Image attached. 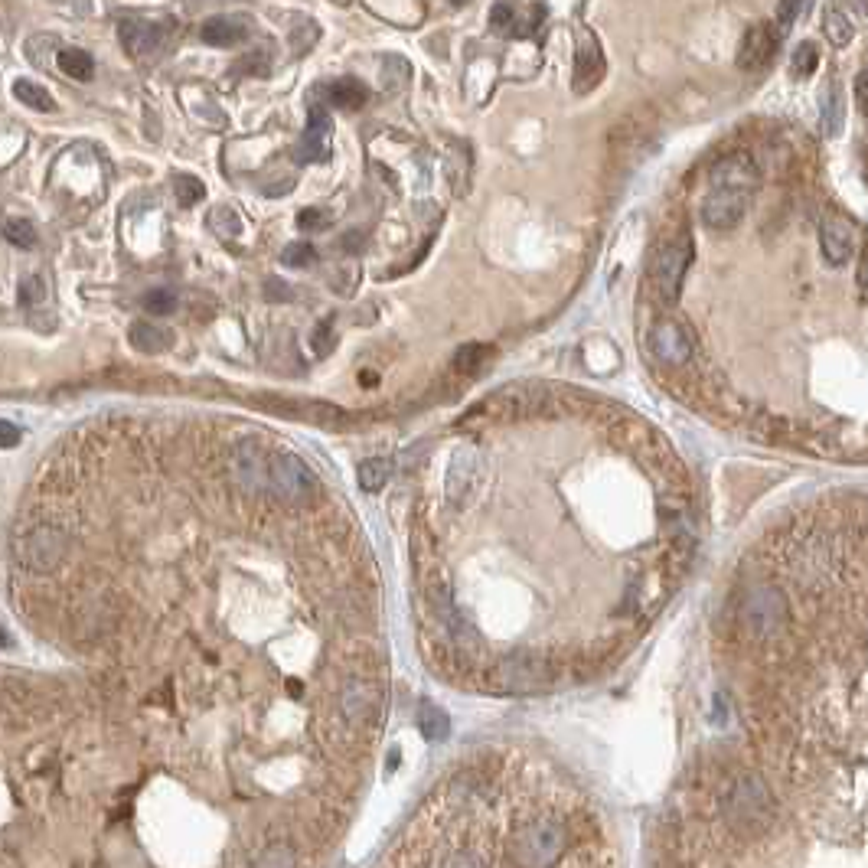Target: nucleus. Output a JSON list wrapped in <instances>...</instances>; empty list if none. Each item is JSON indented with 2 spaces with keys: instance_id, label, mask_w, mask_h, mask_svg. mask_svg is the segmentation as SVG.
Masks as SVG:
<instances>
[{
  "instance_id": "3",
  "label": "nucleus",
  "mask_w": 868,
  "mask_h": 868,
  "mask_svg": "<svg viewBox=\"0 0 868 868\" xmlns=\"http://www.w3.org/2000/svg\"><path fill=\"white\" fill-rule=\"evenodd\" d=\"M565 849V826L555 820H526L513 833L519 865H552Z\"/></svg>"
},
{
  "instance_id": "8",
  "label": "nucleus",
  "mask_w": 868,
  "mask_h": 868,
  "mask_svg": "<svg viewBox=\"0 0 868 868\" xmlns=\"http://www.w3.org/2000/svg\"><path fill=\"white\" fill-rule=\"evenodd\" d=\"M692 262V248L686 239L679 242H669L653 262V284H656V294L663 297L666 304H673L679 291H682V278H686V268Z\"/></svg>"
},
{
  "instance_id": "29",
  "label": "nucleus",
  "mask_w": 868,
  "mask_h": 868,
  "mask_svg": "<svg viewBox=\"0 0 868 868\" xmlns=\"http://www.w3.org/2000/svg\"><path fill=\"white\" fill-rule=\"evenodd\" d=\"M372 702H376V696H372L369 686H353V689H346L343 709H346V715H353V718H369L372 715Z\"/></svg>"
},
{
  "instance_id": "2",
  "label": "nucleus",
  "mask_w": 868,
  "mask_h": 868,
  "mask_svg": "<svg viewBox=\"0 0 868 868\" xmlns=\"http://www.w3.org/2000/svg\"><path fill=\"white\" fill-rule=\"evenodd\" d=\"M722 810H725V820L735 826L738 833L758 836L771 826L777 806H774V797H771V790H767L764 780L748 774V777L735 780V787L725 793Z\"/></svg>"
},
{
  "instance_id": "30",
  "label": "nucleus",
  "mask_w": 868,
  "mask_h": 868,
  "mask_svg": "<svg viewBox=\"0 0 868 868\" xmlns=\"http://www.w3.org/2000/svg\"><path fill=\"white\" fill-rule=\"evenodd\" d=\"M144 307L157 317L173 314V310H177V294H173L170 288H154V291L144 294Z\"/></svg>"
},
{
  "instance_id": "35",
  "label": "nucleus",
  "mask_w": 868,
  "mask_h": 868,
  "mask_svg": "<svg viewBox=\"0 0 868 868\" xmlns=\"http://www.w3.org/2000/svg\"><path fill=\"white\" fill-rule=\"evenodd\" d=\"M297 226H301L304 232L324 229V226H330V216L324 213V209H304V213L297 216Z\"/></svg>"
},
{
  "instance_id": "5",
  "label": "nucleus",
  "mask_w": 868,
  "mask_h": 868,
  "mask_svg": "<svg viewBox=\"0 0 868 868\" xmlns=\"http://www.w3.org/2000/svg\"><path fill=\"white\" fill-rule=\"evenodd\" d=\"M66 552H69V539L59 526H36L17 542V558L36 575L56 572Z\"/></svg>"
},
{
  "instance_id": "15",
  "label": "nucleus",
  "mask_w": 868,
  "mask_h": 868,
  "mask_svg": "<svg viewBox=\"0 0 868 868\" xmlns=\"http://www.w3.org/2000/svg\"><path fill=\"white\" fill-rule=\"evenodd\" d=\"M855 245V226L849 219H826L823 222V258L829 265H846Z\"/></svg>"
},
{
  "instance_id": "31",
  "label": "nucleus",
  "mask_w": 868,
  "mask_h": 868,
  "mask_svg": "<svg viewBox=\"0 0 868 868\" xmlns=\"http://www.w3.org/2000/svg\"><path fill=\"white\" fill-rule=\"evenodd\" d=\"M281 262L288 265V268H310L317 262V252H314V245H307V242H294V245H288L281 252Z\"/></svg>"
},
{
  "instance_id": "22",
  "label": "nucleus",
  "mask_w": 868,
  "mask_h": 868,
  "mask_svg": "<svg viewBox=\"0 0 868 868\" xmlns=\"http://www.w3.org/2000/svg\"><path fill=\"white\" fill-rule=\"evenodd\" d=\"M490 27L496 36H529L532 30L519 20V10L513 4H496L490 14Z\"/></svg>"
},
{
  "instance_id": "9",
  "label": "nucleus",
  "mask_w": 868,
  "mask_h": 868,
  "mask_svg": "<svg viewBox=\"0 0 868 868\" xmlns=\"http://www.w3.org/2000/svg\"><path fill=\"white\" fill-rule=\"evenodd\" d=\"M777 46H780V30L774 27V23H767V20L751 23V27L744 30V36H741L738 66L744 72H758L764 66H771Z\"/></svg>"
},
{
  "instance_id": "27",
  "label": "nucleus",
  "mask_w": 868,
  "mask_h": 868,
  "mask_svg": "<svg viewBox=\"0 0 868 868\" xmlns=\"http://www.w3.org/2000/svg\"><path fill=\"white\" fill-rule=\"evenodd\" d=\"M421 731H425L428 741H444L451 735V718L441 709H434V705H425L421 709Z\"/></svg>"
},
{
  "instance_id": "42",
  "label": "nucleus",
  "mask_w": 868,
  "mask_h": 868,
  "mask_svg": "<svg viewBox=\"0 0 868 868\" xmlns=\"http://www.w3.org/2000/svg\"><path fill=\"white\" fill-rule=\"evenodd\" d=\"M0 647H10V637H7L4 627H0Z\"/></svg>"
},
{
  "instance_id": "17",
  "label": "nucleus",
  "mask_w": 868,
  "mask_h": 868,
  "mask_svg": "<svg viewBox=\"0 0 868 868\" xmlns=\"http://www.w3.org/2000/svg\"><path fill=\"white\" fill-rule=\"evenodd\" d=\"M320 95L327 98L333 108H343V111H359L369 102V89L359 79H337V82H327L317 89Z\"/></svg>"
},
{
  "instance_id": "16",
  "label": "nucleus",
  "mask_w": 868,
  "mask_h": 868,
  "mask_svg": "<svg viewBox=\"0 0 868 868\" xmlns=\"http://www.w3.org/2000/svg\"><path fill=\"white\" fill-rule=\"evenodd\" d=\"M200 36H203V43H209V46H239L248 36V20L245 17H232V14L209 17L200 27Z\"/></svg>"
},
{
  "instance_id": "6",
  "label": "nucleus",
  "mask_w": 868,
  "mask_h": 868,
  "mask_svg": "<svg viewBox=\"0 0 868 868\" xmlns=\"http://www.w3.org/2000/svg\"><path fill=\"white\" fill-rule=\"evenodd\" d=\"M317 480L310 474V467L291 451H275L268 454V490H275L281 500L288 503H304L314 493Z\"/></svg>"
},
{
  "instance_id": "24",
  "label": "nucleus",
  "mask_w": 868,
  "mask_h": 868,
  "mask_svg": "<svg viewBox=\"0 0 868 868\" xmlns=\"http://www.w3.org/2000/svg\"><path fill=\"white\" fill-rule=\"evenodd\" d=\"M823 30H826V40L833 43V46H849L852 43V36H855V27H852V20L842 14L839 7H829L826 10V20H823Z\"/></svg>"
},
{
  "instance_id": "11",
  "label": "nucleus",
  "mask_w": 868,
  "mask_h": 868,
  "mask_svg": "<svg viewBox=\"0 0 868 868\" xmlns=\"http://www.w3.org/2000/svg\"><path fill=\"white\" fill-rule=\"evenodd\" d=\"M650 350L669 366H686L692 359V333L682 324H673V320H660L650 330Z\"/></svg>"
},
{
  "instance_id": "25",
  "label": "nucleus",
  "mask_w": 868,
  "mask_h": 868,
  "mask_svg": "<svg viewBox=\"0 0 868 868\" xmlns=\"http://www.w3.org/2000/svg\"><path fill=\"white\" fill-rule=\"evenodd\" d=\"M816 66H820V46L813 40H803L797 49H793V59H790V72L797 79H810Z\"/></svg>"
},
{
  "instance_id": "38",
  "label": "nucleus",
  "mask_w": 868,
  "mask_h": 868,
  "mask_svg": "<svg viewBox=\"0 0 868 868\" xmlns=\"http://www.w3.org/2000/svg\"><path fill=\"white\" fill-rule=\"evenodd\" d=\"M20 438H23V431L14 425V421H7V418H0V448H17L20 444Z\"/></svg>"
},
{
  "instance_id": "10",
  "label": "nucleus",
  "mask_w": 868,
  "mask_h": 868,
  "mask_svg": "<svg viewBox=\"0 0 868 868\" xmlns=\"http://www.w3.org/2000/svg\"><path fill=\"white\" fill-rule=\"evenodd\" d=\"M330 131L333 121L320 105H310L307 111V128L301 134V144H297V164H324L330 157Z\"/></svg>"
},
{
  "instance_id": "36",
  "label": "nucleus",
  "mask_w": 868,
  "mask_h": 868,
  "mask_svg": "<svg viewBox=\"0 0 868 868\" xmlns=\"http://www.w3.org/2000/svg\"><path fill=\"white\" fill-rule=\"evenodd\" d=\"M43 297H46V284H43L40 275H33V278L23 281V304H40Z\"/></svg>"
},
{
  "instance_id": "21",
  "label": "nucleus",
  "mask_w": 868,
  "mask_h": 868,
  "mask_svg": "<svg viewBox=\"0 0 868 868\" xmlns=\"http://www.w3.org/2000/svg\"><path fill=\"white\" fill-rule=\"evenodd\" d=\"M56 62H59V69L76 82H89L95 76V59H92V53H85V49H76V46L59 49Z\"/></svg>"
},
{
  "instance_id": "40",
  "label": "nucleus",
  "mask_w": 868,
  "mask_h": 868,
  "mask_svg": "<svg viewBox=\"0 0 868 868\" xmlns=\"http://www.w3.org/2000/svg\"><path fill=\"white\" fill-rule=\"evenodd\" d=\"M855 95H859V108L865 111V108H868V79H865V72H859V82H855Z\"/></svg>"
},
{
  "instance_id": "20",
  "label": "nucleus",
  "mask_w": 868,
  "mask_h": 868,
  "mask_svg": "<svg viewBox=\"0 0 868 868\" xmlns=\"http://www.w3.org/2000/svg\"><path fill=\"white\" fill-rule=\"evenodd\" d=\"M842 124H846V92H842V85L833 79L829 82V92H826V105H823L826 138H836V134L842 131Z\"/></svg>"
},
{
  "instance_id": "37",
  "label": "nucleus",
  "mask_w": 868,
  "mask_h": 868,
  "mask_svg": "<svg viewBox=\"0 0 868 868\" xmlns=\"http://www.w3.org/2000/svg\"><path fill=\"white\" fill-rule=\"evenodd\" d=\"M213 229L226 232V235H235V232H239V219H235L232 209L222 206V209H216V213H213Z\"/></svg>"
},
{
  "instance_id": "19",
  "label": "nucleus",
  "mask_w": 868,
  "mask_h": 868,
  "mask_svg": "<svg viewBox=\"0 0 868 868\" xmlns=\"http://www.w3.org/2000/svg\"><path fill=\"white\" fill-rule=\"evenodd\" d=\"M474 477H477V457H474V451H470V448L457 451L454 461H451V480H448L451 500L461 503L464 493L470 490V483H474Z\"/></svg>"
},
{
  "instance_id": "34",
  "label": "nucleus",
  "mask_w": 868,
  "mask_h": 868,
  "mask_svg": "<svg viewBox=\"0 0 868 868\" xmlns=\"http://www.w3.org/2000/svg\"><path fill=\"white\" fill-rule=\"evenodd\" d=\"M800 10H803V0H780V7H777V30L787 33V30L793 27V20L800 17Z\"/></svg>"
},
{
  "instance_id": "32",
  "label": "nucleus",
  "mask_w": 868,
  "mask_h": 868,
  "mask_svg": "<svg viewBox=\"0 0 868 868\" xmlns=\"http://www.w3.org/2000/svg\"><path fill=\"white\" fill-rule=\"evenodd\" d=\"M173 186H177V200H180L183 206L200 203L203 196H206V186H203L200 180H196V177H190V173H183V177L173 180Z\"/></svg>"
},
{
  "instance_id": "4",
  "label": "nucleus",
  "mask_w": 868,
  "mask_h": 868,
  "mask_svg": "<svg viewBox=\"0 0 868 868\" xmlns=\"http://www.w3.org/2000/svg\"><path fill=\"white\" fill-rule=\"evenodd\" d=\"M787 620V601L777 588H751L741 604V624L754 640L774 637Z\"/></svg>"
},
{
  "instance_id": "26",
  "label": "nucleus",
  "mask_w": 868,
  "mask_h": 868,
  "mask_svg": "<svg viewBox=\"0 0 868 868\" xmlns=\"http://www.w3.org/2000/svg\"><path fill=\"white\" fill-rule=\"evenodd\" d=\"M389 470H392V464L386 461V457H369V461H363L359 464V487L363 490H382V483L389 480Z\"/></svg>"
},
{
  "instance_id": "43",
  "label": "nucleus",
  "mask_w": 868,
  "mask_h": 868,
  "mask_svg": "<svg viewBox=\"0 0 868 868\" xmlns=\"http://www.w3.org/2000/svg\"><path fill=\"white\" fill-rule=\"evenodd\" d=\"M457 4H464V0H457Z\"/></svg>"
},
{
  "instance_id": "33",
  "label": "nucleus",
  "mask_w": 868,
  "mask_h": 868,
  "mask_svg": "<svg viewBox=\"0 0 868 868\" xmlns=\"http://www.w3.org/2000/svg\"><path fill=\"white\" fill-rule=\"evenodd\" d=\"M483 353H487V346H477V343L464 346V350L454 356V369H457V372H474L477 363L483 359Z\"/></svg>"
},
{
  "instance_id": "12",
  "label": "nucleus",
  "mask_w": 868,
  "mask_h": 868,
  "mask_svg": "<svg viewBox=\"0 0 868 868\" xmlns=\"http://www.w3.org/2000/svg\"><path fill=\"white\" fill-rule=\"evenodd\" d=\"M232 477L239 480L245 490H268V454L262 451L258 441H245L232 454Z\"/></svg>"
},
{
  "instance_id": "13",
  "label": "nucleus",
  "mask_w": 868,
  "mask_h": 868,
  "mask_svg": "<svg viewBox=\"0 0 868 868\" xmlns=\"http://www.w3.org/2000/svg\"><path fill=\"white\" fill-rule=\"evenodd\" d=\"M164 36H167V30L160 27V23H154V20L131 17V20H121V23H118V40H121V46L128 49L131 56H138V59L157 53L160 43H164Z\"/></svg>"
},
{
  "instance_id": "18",
  "label": "nucleus",
  "mask_w": 868,
  "mask_h": 868,
  "mask_svg": "<svg viewBox=\"0 0 868 868\" xmlns=\"http://www.w3.org/2000/svg\"><path fill=\"white\" fill-rule=\"evenodd\" d=\"M128 340H131L134 350H141V353H164V350H170V346H173V333L167 327H160V324L138 320V324H131Z\"/></svg>"
},
{
  "instance_id": "7",
  "label": "nucleus",
  "mask_w": 868,
  "mask_h": 868,
  "mask_svg": "<svg viewBox=\"0 0 868 868\" xmlns=\"http://www.w3.org/2000/svg\"><path fill=\"white\" fill-rule=\"evenodd\" d=\"M604 72H607V59H604L598 36H594V30L581 27L578 46H575V72H572L575 95H588V92L598 89V85L604 82Z\"/></svg>"
},
{
  "instance_id": "23",
  "label": "nucleus",
  "mask_w": 868,
  "mask_h": 868,
  "mask_svg": "<svg viewBox=\"0 0 868 868\" xmlns=\"http://www.w3.org/2000/svg\"><path fill=\"white\" fill-rule=\"evenodd\" d=\"M14 98L20 105H27V108H33V111H53L56 108V102H53V95H49L43 85H36V82H27V79H17L14 82Z\"/></svg>"
},
{
  "instance_id": "28",
  "label": "nucleus",
  "mask_w": 868,
  "mask_h": 868,
  "mask_svg": "<svg viewBox=\"0 0 868 868\" xmlns=\"http://www.w3.org/2000/svg\"><path fill=\"white\" fill-rule=\"evenodd\" d=\"M0 232H4V239L14 245V248H33V245H36V226H33L30 219H20V216L7 219Z\"/></svg>"
},
{
  "instance_id": "39",
  "label": "nucleus",
  "mask_w": 868,
  "mask_h": 868,
  "mask_svg": "<svg viewBox=\"0 0 868 868\" xmlns=\"http://www.w3.org/2000/svg\"><path fill=\"white\" fill-rule=\"evenodd\" d=\"M314 343H317V353H330V346H333V327H330V324L317 327Z\"/></svg>"
},
{
  "instance_id": "41",
  "label": "nucleus",
  "mask_w": 868,
  "mask_h": 868,
  "mask_svg": "<svg viewBox=\"0 0 868 868\" xmlns=\"http://www.w3.org/2000/svg\"><path fill=\"white\" fill-rule=\"evenodd\" d=\"M859 288H862V294H865V258H862V265H859Z\"/></svg>"
},
{
  "instance_id": "14",
  "label": "nucleus",
  "mask_w": 868,
  "mask_h": 868,
  "mask_svg": "<svg viewBox=\"0 0 868 868\" xmlns=\"http://www.w3.org/2000/svg\"><path fill=\"white\" fill-rule=\"evenodd\" d=\"M500 676H503V686L513 689V692H532V689L545 686L542 663L532 660V656H526V653H516V656H510V660H503Z\"/></svg>"
},
{
  "instance_id": "1",
  "label": "nucleus",
  "mask_w": 868,
  "mask_h": 868,
  "mask_svg": "<svg viewBox=\"0 0 868 868\" xmlns=\"http://www.w3.org/2000/svg\"><path fill=\"white\" fill-rule=\"evenodd\" d=\"M758 190V167L748 154H728L712 170V186L702 200V219L709 229H735Z\"/></svg>"
}]
</instances>
